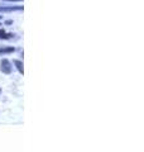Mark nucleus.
I'll return each instance as SVG.
<instances>
[{
	"label": "nucleus",
	"instance_id": "nucleus-1",
	"mask_svg": "<svg viewBox=\"0 0 144 152\" xmlns=\"http://www.w3.org/2000/svg\"><path fill=\"white\" fill-rule=\"evenodd\" d=\"M0 70H1V72L3 74H12V70H13V65L12 62L9 61L8 58H3L1 60V62H0Z\"/></svg>",
	"mask_w": 144,
	"mask_h": 152
},
{
	"label": "nucleus",
	"instance_id": "nucleus-2",
	"mask_svg": "<svg viewBox=\"0 0 144 152\" xmlns=\"http://www.w3.org/2000/svg\"><path fill=\"white\" fill-rule=\"evenodd\" d=\"M23 10V7H18V5H10V7H0V12L3 13H10V12H19Z\"/></svg>",
	"mask_w": 144,
	"mask_h": 152
},
{
	"label": "nucleus",
	"instance_id": "nucleus-3",
	"mask_svg": "<svg viewBox=\"0 0 144 152\" xmlns=\"http://www.w3.org/2000/svg\"><path fill=\"white\" fill-rule=\"evenodd\" d=\"M14 51H15L14 47H1V48H0V56H1V55H8V53H13Z\"/></svg>",
	"mask_w": 144,
	"mask_h": 152
},
{
	"label": "nucleus",
	"instance_id": "nucleus-4",
	"mask_svg": "<svg viewBox=\"0 0 144 152\" xmlns=\"http://www.w3.org/2000/svg\"><path fill=\"white\" fill-rule=\"evenodd\" d=\"M13 64L15 65V67H17V70L19 71L20 74H24V67H23V62L20 60H14L13 61Z\"/></svg>",
	"mask_w": 144,
	"mask_h": 152
},
{
	"label": "nucleus",
	"instance_id": "nucleus-5",
	"mask_svg": "<svg viewBox=\"0 0 144 152\" xmlns=\"http://www.w3.org/2000/svg\"><path fill=\"white\" fill-rule=\"evenodd\" d=\"M13 33H7L4 29H0V39H10L13 38Z\"/></svg>",
	"mask_w": 144,
	"mask_h": 152
},
{
	"label": "nucleus",
	"instance_id": "nucleus-6",
	"mask_svg": "<svg viewBox=\"0 0 144 152\" xmlns=\"http://www.w3.org/2000/svg\"><path fill=\"white\" fill-rule=\"evenodd\" d=\"M5 1H22V0H5Z\"/></svg>",
	"mask_w": 144,
	"mask_h": 152
},
{
	"label": "nucleus",
	"instance_id": "nucleus-7",
	"mask_svg": "<svg viewBox=\"0 0 144 152\" xmlns=\"http://www.w3.org/2000/svg\"><path fill=\"white\" fill-rule=\"evenodd\" d=\"M0 18H1V15H0Z\"/></svg>",
	"mask_w": 144,
	"mask_h": 152
}]
</instances>
